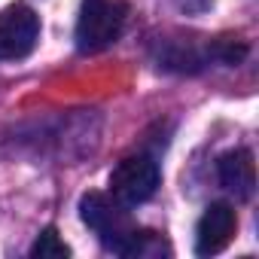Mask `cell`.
<instances>
[{"mask_svg": "<svg viewBox=\"0 0 259 259\" xmlns=\"http://www.w3.org/2000/svg\"><path fill=\"white\" fill-rule=\"evenodd\" d=\"M79 217L98 235V241L119 256H128V250H132V244L141 232L135 226L132 213L125 210V204L104 192H85L79 201Z\"/></svg>", "mask_w": 259, "mask_h": 259, "instance_id": "1", "label": "cell"}, {"mask_svg": "<svg viewBox=\"0 0 259 259\" xmlns=\"http://www.w3.org/2000/svg\"><path fill=\"white\" fill-rule=\"evenodd\" d=\"M128 19L125 0H82L76 19V49L92 55L119 40Z\"/></svg>", "mask_w": 259, "mask_h": 259, "instance_id": "2", "label": "cell"}, {"mask_svg": "<svg viewBox=\"0 0 259 259\" xmlns=\"http://www.w3.org/2000/svg\"><path fill=\"white\" fill-rule=\"evenodd\" d=\"M238 229V217H235V207L226 204V201H217L210 204L201 220H198V229H195V253L198 256H213L220 250L229 247L232 235Z\"/></svg>", "mask_w": 259, "mask_h": 259, "instance_id": "5", "label": "cell"}, {"mask_svg": "<svg viewBox=\"0 0 259 259\" xmlns=\"http://www.w3.org/2000/svg\"><path fill=\"white\" fill-rule=\"evenodd\" d=\"M220 183L235 192V198L247 201L256 189V162L250 150H232L220 159Z\"/></svg>", "mask_w": 259, "mask_h": 259, "instance_id": "6", "label": "cell"}, {"mask_svg": "<svg viewBox=\"0 0 259 259\" xmlns=\"http://www.w3.org/2000/svg\"><path fill=\"white\" fill-rule=\"evenodd\" d=\"M40 40V19L31 7H7L0 10V61H16L34 52Z\"/></svg>", "mask_w": 259, "mask_h": 259, "instance_id": "4", "label": "cell"}, {"mask_svg": "<svg viewBox=\"0 0 259 259\" xmlns=\"http://www.w3.org/2000/svg\"><path fill=\"white\" fill-rule=\"evenodd\" d=\"M159 189V165L150 156H128L110 174V192L125 207L144 204Z\"/></svg>", "mask_w": 259, "mask_h": 259, "instance_id": "3", "label": "cell"}, {"mask_svg": "<svg viewBox=\"0 0 259 259\" xmlns=\"http://www.w3.org/2000/svg\"><path fill=\"white\" fill-rule=\"evenodd\" d=\"M31 256L34 259H67L70 256V247L61 241V235L49 226V229H43L40 235H37V241H34V247H31Z\"/></svg>", "mask_w": 259, "mask_h": 259, "instance_id": "7", "label": "cell"}, {"mask_svg": "<svg viewBox=\"0 0 259 259\" xmlns=\"http://www.w3.org/2000/svg\"><path fill=\"white\" fill-rule=\"evenodd\" d=\"M171 4L186 16H201V13H207L213 7V0H171Z\"/></svg>", "mask_w": 259, "mask_h": 259, "instance_id": "8", "label": "cell"}]
</instances>
